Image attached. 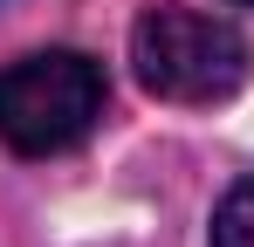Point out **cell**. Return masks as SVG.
<instances>
[{
  "instance_id": "obj_2",
  "label": "cell",
  "mask_w": 254,
  "mask_h": 247,
  "mask_svg": "<svg viewBox=\"0 0 254 247\" xmlns=\"http://www.w3.org/2000/svg\"><path fill=\"white\" fill-rule=\"evenodd\" d=\"M103 117V69L76 48L21 55L0 69V144L7 151H69L89 124Z\"/></svg>"
},
{
  "instance_id": "obj_1",
  "label": "cell",
  "mask_w": 254,
  "mask_h": 247,
  "mask_svg": "<svg viewBox=\"0 0 254 247\" xmlns=\"http://www.w3.org/2000/svg\"><path fill=\"white\" fill-rule=\"evenodd\" d=\"M137 82L165 103H220L248 82V41L234 21L199 7H151L130 28Z\"/></svg>"
},
{
  "instance_id": "obj_3",
  "label": "cell",
  "mask_w": 254,
  "mask_h": 247,
  "mask_svg": "<svg viewBox=\"0 0 254 247\" xmlns=\"http://www.w3.org/2000/svg\"><path fill=\"white\" fill-rule=\"evenodd\" d=\"M213 247H254V179H241L213 213Z\"/></svg>"
},
{
  "instance_id": "obj_4",
  "label": "cell",
  "mask_w": 254,
  "mask_h": 247,
  "mask_svg": "<svg viewBox=\"0 0 254 247\" xmlns=\"http://www.w3.org/2000/svg\"><path fill=\"white\" fill-rule=\"evenodd\" d=\"M241 7H254V0H241Z\"/></svg>"
}]
</instances>
